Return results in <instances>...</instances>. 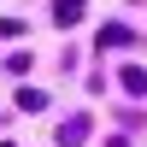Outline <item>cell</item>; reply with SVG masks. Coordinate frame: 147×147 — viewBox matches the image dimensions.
<instances>
[{
    "mask_svg": "<svg viewBox=\"0 0 147 147\" xmlns=\"http://www.w3.org/2000/svg\"><path fill=\"white\" fill-rule=\"evenodd\" d=\"M77 12H82V0H59V24H77Z\"/></svg>",
    "mask_w": 147,
    "mask_h": 147,
    "instance_id": "obj_1",
    "label": "cell"
}]
</instances>
